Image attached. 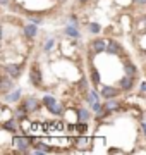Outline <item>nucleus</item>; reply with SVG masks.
Instances as JSON below:
<instances>
[{"mask_svg": "<svg viewBox=\"0 0 146 155\" xmlns=\"http://www.w3.org/2000/svg\"><path fill=\"white\" fill-rule=\"evenodd\" d=\"M31 138H14V145H16L17 148L21 150V152H28L29 150V147H31Z\"/></svg>", "mask_w": 146, "mask_h": 155, "instance_id": "f257e3e1", "label": "nucleus"}, {"mask_svg": "<svg viewBox=\"0 0 146 155\" xmlns=\"http://www.w3.org/2000/svg\"><path fill=\"white\" fill-rule=\"evenodd\" d=\"M107 47H108V41H107V40H103V38H98V40H93V41H91V48L95 50L96 54L105 52Z\"/></svg>", "mask_w": 146, "mask_h": 155, "instance_id": "f03ea898", "label": "nucleus"}, {"mask_svg": "<svg viewBox=\"0 0 146 155\" xmlns=\"http://www.w3.org/2000/svg\"><path fill=\"white\" fill-rule=\"evenodd\" d=\"M5 74L11 78H19L21 76V66H17V64H5Z\"/></svg>", "mask_w": 146, "mask_h": 155, "instance_id": "7ed1b4c3", "label": "nucleus"}, {"mask_svg": "<svg viewBox=\"0 0 146 155\" xmlns=\"http://www.w3.org/2000/svg\"><path fill=\"white\" fill-rule=\"evenodd\" d=\"M26 109H28L29 112H34V110H38V107H40V104H38V100L36 98H33V97H29V98H26L24 100V104H23Z\"/></svg>", "mask_w": 146, "mask_h": 155, "instance_id": "20e7f679", "label": "nucleus"}, {"mask_svg": "<svg viewBox=\"0 0 146 155\" xmlns=\"http://www.w3.org/2000/svg\"><path fill=\"white\" fill-rule=\"evenodd\" d=\"M29 78H31V83H33L34 86H41V76H40V72H38V67H33V69H31Z\"/></svg>", "mask_w": 146, "mask_h": 155, "instance_id": "39448f33", "label": "nucleus"}, {"mask_svg": "<svg viewBox=\"0 0 146 155\" xmlns=\"http://www.w3.org/2000/svg\"><path fill=\"white\" fill-rule=\"evenodd\" d=\"M117 93H119V90L112 88V86H105V88L101 90V95H103V97H105L107 100L115 98V97H117Z\"/></svg>", "mask_w": 146, "mask_h": 155, "instance_id": "423d86ee", "label": "nucleus"}, {"mask_svg": "<svg viewBox=\"0 0 146 155\" xmlns=\"http://www.w3.org/2000/svg\"><path fill=\"white\" fill-rule=\"evenodd\" d=\"M124 71H125V74L131 76V78H134L136 74H138V69H136V66L132 62H125V64H124Z\"/></svg>", "mask_w": 146, "mask_h": 155, "instance_id": "0eeeda50", "label": "nucleus"}, {"mask_svg": "<svg viewBox=\"0 0 146 155\" xmlns=\"http://www.w3.org/2000/svg\"><path fill=\"white\" fill-rule=\"evenodd\" d=\"M2 129H5V131H16V129H17V122L14 121V119L4 121V122H2Z\"/></svg>", "mask_w": 146, "mask_h": 155, "instance_id": "6e6552de", "label": "nucleus"}, {"mask_svg": "<svg viewBox=\"0 0 146 155\" xmlns=\"http://www.w3.org/2000/svg\"><path fill=\"white\" fill-rule=\"evenodd\" d=\"M120 88H122V90H131V88H132V78L125 74V76L120 79Z\"/></svg>", "mask_w": 146, "mask_h": 155, "instance_id": "1a4fd4ad", "label": "nucleus"}, {"mask_svg": "<svg viewBox=\"0 0 146 155\" xmlns=\"http://www.w3.org/2000/svg\"><path fill=\"white\" fill-rule=\"evenodd\" d=\"M117 109H120V104H119L117 100H108L107 104H105V110L110 112V110H117Z\"/></svg>", "mask_w": 146, "mask_h": 155, "instance_id": "9d476101", "label": "nucleus"}, {"mask_svg": "<svg viewBox=\"0 0 146 155\" xmlns=\"http://www.w3.org/2000/svg\"><path fill=\"white\" fill-rule=\"evenodd\" d=\"M107 52H110V54H120V45L117 43V41H108V47H107Z\"/></svg>", "mask_w": 146, "mask_h": 155, "instance_id": "9b49d317", "label": "nucleus"}, {"mask_svg": "<svg viewBox=\"0 0 146 155\" xmlns=\"http://www.w3.org/2000/svg\"><path fill=\"white\" fill-rule=\"evenodd\" d=\"M11 76H5L4 79H2V84H0V90H2V93H7L9 90H11V79H9Z\"/></svg>", "mask_w": 146, "mask_h": 155, "instance_id": "f8f14e48", "label": "nucleus"}, {"mask_svg": "<svg viewBox=\"0 0 146 155\" xmlns=\"http://www.w3.org/2000/svg\"><path fill=\"white\" fill-rule=\"evenodd\" d=\"M48 109H50V112H53V114H62V112H64V107H62V104H59V102H53L52 105H48Z\"/></svg>", "mask_w": 146, "mask_h": 155, "instance_id": "ddd939ff", "label": "nucleus"}, {"mask_svg": "<svg viewBox=\"0 0 146 155\" xmlns=\"http://www.w3.org/2000/svg\"><path fill=\"white\" fill-rule=\"evenodd\" d=\"M28 109H26V107H19V109H17V110H16V116L17 117H19V119H24V117H26V116H28Z\"/></svg>", "mask_w": 146, "mask_h": 155, "instance_id": "4468645a", "label": "nucleus"}, {"mask_svg": "<svg viewBox=\"0 0 146 155\" xmlns=\"http://www.w3.org/2000/svg\"><path fill=\"white\" fill-rule=\"evenodd\" d=\"M65 33H67L69 36H72V38H78V36H79V31H78L76 28H72V26H67Z\"/></svg>", "mask_w": 146, "mask_h": 155, "instance_id": "2eb2a0df", "label": "nucleus"}, {"mask_svg": "<svg viewBox=\"0 0 146 155\" xmlns=\"http://www.w3.org/2000/svg\"><path fill=\"white\" fill-rule=\"evenodd\" d=\"M24 33L28 35V36H34V35H36V28H34L33 24H28V26L24 28Z\"/></svg>", "mask_w": 146, "mask_h": 155, "instance_id": "dca6fc26", "label": "nucleus"}, {"mask_svg": "<svg viewBox=\"0 0 146 155\" xmlns=\"http://www.w3.org/2000/svg\"><path fill=\"white\" fill-rule=\"evenodd\" d=\"M88 98H90V104H95V102H98V93H96L95 90H91L90 93H88Z\"/></svg>", "mask_w": 146, "mask_h": 155, "instance_id": "f3484780", "label": "nucleus"}, {"mask_svg": "<svg viewBox=\"0 0 146 155\" xmlns=\"http://www.w3.org/2000/svg\"><path fill=\"white\" fill-rule=\"evenodd\" d=\"M88 119H90V112L88 110H84V109H83V110H79V121H88Z\"/></svg>", "mask_w": 146, "mask_h": 155, "instance_id": "a211bd4d", "label": "nucleus"}, {"mask_svg": "<svg viewBox=\"0 0 146 155\" xmlns=\"http://www.w3.org/2000/svg\"><path fill=\"white\" fill-rule=\"evenodd\" d=\"M91 81H93V84H98V83H100V72H98V71H93V72H91Z\"/></svg>", "mask_w": 146, "mask_h": 155, "instance_id": "6ab92c4d", "label": "nucleus"}, {"mask_svg": "<svg viewBox=\"0 0 146 155\" xmlns=\"http://www.w3.org/2000/svg\"><path fill=\"white\" fill-rule=\"evenodd\" d=\"M88 143H90V140H86V138H79L78 141H76V145H78L79 148H83V147H88Z\"/></svg>", "mask_w": 146, "mask_h": 155, "instance_id": "aec40b11", "label": "nucleus"}, {"mask_svg": "<svg viewBox=\"0 0 146 155\" xmlns=\"http://www.w3.org/2000/svg\"><path fill=\"white\" fill-rule=\"evenodd\" d=\"M19 97H21V91H19V90H16V91L9 97V100H14V102H16V100H19Z\"/></svg>", "mask_w": 146, "mask_h": 155, "instance_id": "412c9836", "label": "nucleus"}, {"mask_svg": "<svg viewBox=\"0 0 146 155\" xmlns=\"http://www.w3.org/2000/svg\"><path fill=\"white\" fill-rule=\"evenodd\" d=\"M53 102H55V98H52V97H45V98H43V104H45L46 107H48V105H52Z\"/></svg>", "mask_w": 146, "mask_h": 155, "instance_id": "4be33fe9", "label": "nucleus"}, {"mask_svg": "<svg viewBox=\"0 0 146 155\" xmlns=\"http://www.w3.org/2000/svg\"><path fill=\"white\" fill-rule=\"evenodd\" d=\"M21 121H23V129H24V131H28L29 127H31V124H29V121H26V117H24V119H21Z\"/></svg>", "mask_w": 146, "mask_h": 155, "instance_id": "5701e85b", "label": "nucleus"}, {"mask_svg": "<svg viewBox=\"0 0 146 155\" xmlns=\"http://www.w3.org/2000/svg\"><path fill=\"white\" fill-rule=\"evenodd\" d=\"M90 29L93 31V33H98V31H100V26H98V24H91Z\"/></svg>", "mask_w": 146, "mask_h": 155, "instance_id": "b1692460", "label": "nucleus"}, {"mask_svg": "<svg viewBox=\"0 0 146 155\" xmlns=\"http://www.w3.org/2000/svg\"><path fill=\"white\" fill-rule=\"evenodd\" d=\"M31 21H33V24H41V17H33Z\"/></svg>", "mask_w": 146, "mask_h": 155, "instance_id": "393cba45", "label": "nucleus"}, {"mask_svg": "<svg viewBox=\"0 0 146 155\" xmlns=\"http://www.w3.org/2000/svg\"><path fill=\"white\" fill-rule=\"evenodd\" d=\"M110 152L112 153H122V150H119V148H110Z\"/></svg>", "mask_w": 146, "mask_h": 155, "instance_id": "a878e982", "label": "nucleus"}, {"mask_svg": "<svg viewBox=\"0 0 146 155\" xmlns=\"http://www.w3.org/2000/svg\"><path fill=\"white\" fill-rule=\"evenodd\" d=\"M52 45H53V41H52V40H50V41H48V43H46L45 50H50V48H52Z\"/></svg>", "mask_w": 146, "mask_h": 155, "instance_id": "bb28decb", "label": "nucleus"}, {"mask_svg": "<svg viewBox=\"0 0 146 155\" xmlns=\"http://www.w3.org/2000/svg\"><path fill=\"white\" fill-rule=\"evenodd\" d=\"M136 2H138L139 5H143V4H146V0H136Z\"/></svg>", "mask_w": 146, "mask_h": 155, "instance_id": "cd10ccee", "label": "nucleus"}, {"mask_svg": "<svg viewBox=\"0 0 146 155\" xmlns=\"http://www.w3.org/2000/svg\"><path fill=\"white\" fill-rule=\"evenodd\" d=\"M141 90H143V91H146V83H143V84H141Z\"/></svg>", "mask_w": 146, "mask_h": 155, "instance_id": "c85d7f7f", "label": "nucleus"}, {"mask_svg": "<svg viewBox=\"0 0 146 155\" xmlns=\"http://www.w3.org/2000/svg\"><path fill=\"white\" fill-rule=\"evenodd\" d=\"M0 2H2V5H5V4L9 2V0H0Z\"/></svg>", "mask_w": 146, "mask_h": 155, "instance_id": "c756f323", "label": "nucleus"}, {"mask_svg": "<svg viewBox=\"0 0 146 155\" xmlns=\"http://www.w3.org/2000/svg\"><path fill=\"white\" fill-rule=\"evenodd\" d=\"M143 131H144V134H146V124L143 122Z\"/></svg>", "mask_w": 146, "mask_h": 155, "instance_id": "7c9ffc66", "label": "nucleus"}, {"mask_svg": "<svg viewBox=\"0 0 146 155\" xmlns=\"http://www.w3.org/2000/svg\"><path fill=\"white\" fill-rule=\"evenodd\" d=\"M81 2H86V0H81Z\"/></svg>", "mask_w": 146, "mask_h": 155, "instance_id": "2f4dec72", "label": "nucleus"}, {"mask_svg": "<svg viewBox=\"0 0 146 155\" xmlns=\"http://www.w3.org/2000/svg\"><path fill=\"white\" fill-rule=\"evenodd\" d=\"M60 2H64V0H60Z\"/></svg>", "mask_w": 146, "mask_h": 155, "instance_id": "473e14b6", "label": "nucleus"}]
</instances>
